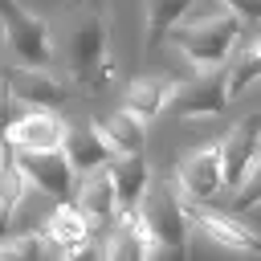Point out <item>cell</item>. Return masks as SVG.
Segmentation results:
<instances>
[{"mask_svg":"<svg viewBox=\"0 0 261 261\" xmlns=\"http://www.w3.org/2000/svg\"><path fill=\"white\" fill-rule=\"evenodd\" d=\"M45 249H53L45 232H20L0 245V261H45Z\"/></svg>","mask_w":261,"mask_h":261,"instance_id":"7402d4cb","label":"cell"},{"mask_svg":"<svg viewBox=\"0 0 261 261\" xmlns=\"http://www.w3.org/2000/svg\"><path fill=\"white\" fill-rule=\"evenodd\" d=\"M175 188L184 192L188 204H208L224 192V147L220 143H208V147H196L179 159L175 167Z\"/></svg>","mask_w":261,"mask_h":261,"instance_id":"5b68a950","label":"cell"},{"mask_svg":"<svg viewBox=\"0 0 261 261\" xmlns=\"http://www.w3.org/2000/svg\"><path fill=\"white\" fill-rule=\"evenodd\" d=\"M29 114H33V106H29V102H20V98H12V94L4 98V130L20 126V122H24Z\"/></svg>","mask_w":261,"mask_h":261,"instance_id":"cb8c5ba5","label":"cell"},{"mask_svg":"<svg viewBox=\"0 0 261 261\" xmlns=\"http://www.w3.org/2000/svg\"><path fill=\"white\" fill-rule=\"evenodd\" d=\"M102 249H106V261H151L155 257V245H151L139 212H122Z\"/></svg>","mask_w":261,"mask_h":261,"instance_id":"9a60e30c","label":"cell"},{"mask_svg":"<svg viewBox=\"0 0 261 261\" xmlns=\"http://www.w3.org/2000/svg\"><path fill=\"white\" fill-rule=\"evenodd\" d=\"M57 261H106V249H98V245H77V249H65V253H57Z\"/></svg>","mask_w":261,"mask_h":261,"instance_id":"484cf974","label":"cell"},{"mask_svg":"<svg viewBox=\"0 0 261 261\" xmlns=\"http://www.w3.org/2000/svg\"><path fill=\"white\" fill-rule=\"evenodd\" d=\"M261 82V29L253 33V41L228 61V90H232V98H241L249 86H257Z\"/></svg>","mask_w":261,"mask_h":261,"instance_id":"44dd1931","label":"cell"},{"mask_svg":"<svg viewBox=\"0 0 261 261\" xmlns=\"http://www.w3.org/2000/svg\"><path fill=\"white\" fill-rule=\"evenodd\" d=\"M261 204V163L249 171V179L237 188V196H232V212H249V208H257Z\"/></svg>","mask_w":261,"mask_h":261,"instance_id":"603a6c76","label":"cell"},{"mask_svg":"<svg viewBox=\"0 0 261 261\" xmlns=\"http://www.w3.org/2000/svg\"><path fill=\"white\" fill-rule=\"evenodd\" d=\"M4 90L20 102H29L33 110H57L65 102V82L49 69L37 65H8L4 69Z\"/></svg>","mask_w":261,"mask_h":261,"instance_id":"30bf717a","label":"cell"},{"mask_svg":"<svg viewBox=\"0 0 261 261\" xmlns=\"http://www.w3.org/2000/svg\"><path fill=\"white\" fill-rule=\"evenodd\" d=\"M224 8H232L245 24H261V0H220Z\"/></svg>","mask_w":261,"mask_h":261,"instance_id":"d4e9b609","label":"cell"},{"mask_svg":"<svg viewBox=\"0 0 261 261\" xmlns=\"http://www.w3.org/2000/svg\"><path fill=\"white\" fill-rule=\"evenodd\" d=\"M139 220L155 245V257L159 261H184L188 257V232H192V212H188V200L175 184H151L143 208H139Z\"/></svg>","mask_w":261,"mask_h":261,"instance_id":"3957f363","label":"cell"},{"mask_svg":"<svg viewBox=\"0 0 261 261\" xmlns=\"http://www.w3.org/2000/svg\"><path fill=\"white\" fill-rule=\"evenodd\" d=\"M57 57L65 61L69 77L86 90H102L114 77L110 61V8L106 0H86L65 12L57 33Z\"/></svg>","mask_w":261,"mask_h":261,"instance_id":"6da1fadb","label":"cell"},{"mask_svg":"<svg viewBox=\"0 0 261 261\" xmlns=\"http://www.w3.org/2000/svg\"><path fill=\"white\" fill-rule=\"evenodd\" d=\"M41 232H45V241H49L57 253L77 249V245H86V241H90V216L77 208V200H69V204H57V208L45 216Z\"/></svg>","mask_w":261,"mask_h":261,"instance_id":"2e32d148","label":"cell"},{"mask_svg":"<svg viewBox=\"0 0 261 261\" xmlns=\"http://www.w3.org/2000/svg\"><path fill=\"white\" fill-rule=\"evenodd\" d=\"M4 143H8V139H4ZM16 163H20V171L29 175V184L41 188L45 196H53L57 204L77 200V188H73L77 167L69 163L65 151H20V147H16Z\"/></svg>","mask_w":261,"mask_h":261,"instance_id":"52a82bcc","label":"cell"},{"mask_svg":"<svg viewBox=\"0 0 261 261\" xmlns=\"http://www.w3.org/2000/svg\"><path fill=\"white\" fill-rule=\"evenodd\" d=\"M77 208L90 216V224H106V220H114V212H122V208H118L114 179H110L106 167L82 175V184H77Z\"/></svg>","mask_w":261,"mask_h":261,"instance_id":"e0dca14e","label":"cell"},{"mask_svg":"<svg viewBox=\"0 0 261 261\" xmlns=\"http://www.w3.org/2000/svg\"><path fill=\"white\" fill-rule=\"evenodd\" d=\"M0 12H4V45H8V53H12L20 65L49 69L53 57H57V45H53V29H49V20L24 12L16 0H0Z\"/></svg>","mask_w":261,"mask_h":261,"instance_id":"277c9868","label":"cell"},{"mask_svg":"<svg viewBox=\"0 0 261 261\" xmlns=\"http://www.w3.org/2000/svg\"><path fill=\"white\" fill-rule=\"evenodd\" d=\"M241 16L232 8H224L220 0H212L204 12H188V20L171 33V45L196 65V69H216V65H228L232 61V49H237V37H241Z\"/></svg>","mask_w":261,"mask_h":261,"instance_id":"7a4b0ae2","label":"cell"},{"mask_svg":"<svg viewBox=\"0 0 261 261\" xmlns=\"http://www.w3.org/2000/svg\"><path fill=\"white\" fill-rule=\"evenodd\" d=\"M24 188H29V175L16 163V147L4 143V167H0V220H4V228L12 224V216L24 200Z\"/></svg>","mask_w":261,"mask_h":261,"instance_id":"ffe728a7","label":"cell"},{"mask_svg":"<svg viewBox=\"0 0 261 261\" xmlns=\"http://www.w3.org/2000/svg\"><path fill=\"white\" fill-rule=\"evenodd\" d=\"M65 135H69V126L53 110H33L20 126L4 130V139L12 147H20V151H61L65 147Z\"/></svg>","mask_w":261,"mask_h":261,"instance_id":"8fae6325","label":"cell"},{"mask_svg":"<svg viewBox=\"0 0 261 261\" xmlns=\"http://www.w3.org/2000/svg\"><path fill=\"white\" fill-rule=\"evenodd\" d=\"M65 155H69V163L77 167V175H90V171H102V167H110L114 159H118V151L106 143V135L90 122V126H69V135H65V147H61Z\"/></svg>","mask_w":261,"mask_h":261,"instance_id":"7c38bea8","label":"cell"},{"mask_svg":"<svg viewBox=\"0 0 261 261\" xmlns=\"http://www.w3.org/2000/svg\"><path fill=\"white\" fill-rule=\"evenodd\" d=\"M224 188H241L249 171L261 163V114H245L228 135H224Z\"/></svg>","mask_w":261,"mask_h":261,"instance_id":"ba28073f","label":"cell"},{"mask_svg":"<svg viewBox=\"0 0 261 261\" xmlns=\"http://www.w3.org/2000/svg\"><path fill=\"white\" fill-rule=\"evenodd\" d=\"M110 179H114V192H118V208L122 212H139L147 192H151V167L143 155H118L110 167Z\"/></svg>","mask_w":261,"mask_h":261,"instance_id":"5bb4252c","label":"cell"},{"mask_svg":"<svg viewBox=\"0 0 261 261\" xmlns=\"http://www.w3.org/2000/svg\"><path fill=\"white\" fill-rule=\"evenodd\" d=\"M228 102H232L228 65H216V69H200L192 82L175 86L171 110H175L179 118H212V114H224Z\"/></svg>","mask_w":261,"mask_h":261,"instance_id":"8992f818","label":"cell"},{"mask_svg":"<svg viewBox=\"0 0 261 261\" xmlns=\"http://www.w3.org/2000/svg\"><path fill=\"white\" fill-rule=\"evenodd\" d=\"M171 98H175V82L151 73V77H135V82L122 90V110H130L135 118L151 122V118H159V114L171 106Z\"/></svg>","mask_w":261,"mask_h":261,"instance_id":"4fadbf2b","label":"cell"},{"mask_svg":"<svg viewBox=\"0 0 261 261\" xmlns=\"http://www.w3.org/2000/svg\"><path fill=\"white\" fill-rule=\"evenodd\" d=\"M94 126L106 135V143H110L118 155H143V147H147V122L135 118L130 110L102 114V118H94Z\"/></svg>","mask_w":261,"mask_h":261,"instance_id":"ac0fdd59","label":"cell"},{"mask_svg":"<svg viewBox=\"0 0 261 261\" xmlns=\"http://www.w3.org/2000/svg\"><path fill=\"white\" fill-rule=\"evenodd\" d=\"M196 0H147V37H143V49L155 53L192 12Z\"/></svg>","mask_w":261,"mask_h":261,"instance_id":"d6986e66","label":"cell"},{"mask_svg":"<svg viewBox=\"0 0 261 261\" xmlns=\"http://www.w3.org/2000/svg\"><path fill=\"white\" fill-rule=\"evenodd\" d=\"M188 212H192V228H200L204 237H212L220 249L261 257V232L249 228L245 220H237V216H228V212H212L208 204H188Z\"/></svg>","mask_w":261,"mask_h":261,"instance_id":"9c48e42d","label":"cell"}]
</instances>
